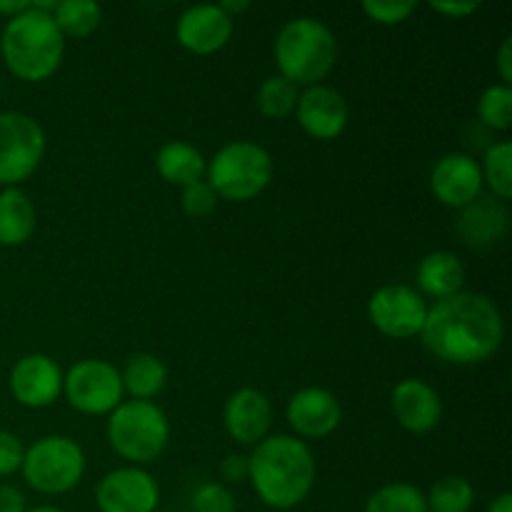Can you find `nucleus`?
Wrapping results in <instances>:
<instances>
[{"label":"nucleus","mask_w":512,"mask_h":512,"mask_svg":"<svg viewBox=\"0 0 512 512\" xmlns=\"http://www.w3.org/2000/svg\"><path fill=\"white\" fill-rule=\"evenodd\" d=\"M505 338L500 308L483 293L463 290L428 308L423 340L433 358L450 365H478L493 358Z\"/></svg>","instance_id":"obj_1"},{"label":"nucleus","mask_w":512,"mask_h":512,"mask_svg":"<svg viewBox=\"0 0 512 512\" xmlns=\"http://www.w3.org/2000/svg\"><path fill=\"white\" fill-rule=\"evenodd\" d=\"M315 455L295 435H268L248 455V480L268 508L293 510L313 493Z\"/></svg>","instance_id":"obj_2"},{"label":"nucleus","mask_w":512,"mask_h":512,"mask_svg":"<svg viewBox=\"0 0 512 512\" xmlns=\"http://www.w3.org/2000/svg\"><path fill=\"white\" fill-rule=\"evenodd\" d=\"M0 55L15 78L25 83H43L60 68L65 38L55 25L53 13L30 8L5 23L0 33Z\"/></svg>","instance_id":"obj_3"},{"label":"nucleus","mask_w":512,"mask_h":512,"mask_svg":"<svg viewBox=\"0 0 512 512\" xmlns=\"http://www.w3.org/2000/svg\"><path fill=\"white\" fill-rule=\"evenodd\" d=\"M273 58L278 63V75L298 88H310L333 73L338 40L323 20L300 15L278 30L273 40Z\"/></svg>","instance_id":"obj_4"},{"label":"nucleus","mask_w":512,"mask_h":512,"mask_svg":"<svg viewBox=\"0 0 512 512\" xmlns=\"http://www.w3.org/2000/svg\"><path fill=\"white\" fill-rule=\"evenodd\" d=\"M108 443L130 465L153 463L170 443V420L160 405L148 400H123L108 415Z\"/></svg>","instance_id":"obj_5"},{"label":"nucleus","mask_w":512,"mask_h":512,"mask_svg":"<svg viewBox=\"0 0 512 512\" xmlns=\"http://www.w3.org/2000/svg\"><path fill=\"white\" fill-rule=\"evenodd\" d=\"M205 180L218 198L248 203L273 180V155L253 140H233L208 160Z\"/></svg>","instance_id":"obj_6"},{"label":"nucleus","mask_w":512,"mask_h":512,"mask_svg":"<svg viewBox=\"0 0 512 512\" xmlns=\"http://www.w3.org/2000/svg\"><path fill=\"white\" fill-rule=\"evenodd\" d=\"M20 473L35 493H70L85 475V453L68 435H45L25 448Z\"/></svg>","instance_id":"obj_7"},{"label":"nucleus","mask_w":512,"mask_h":512,"mask_svg":"<svg viewBox=\"0 0 512 512\" xmlns=\"http://www.w3.org/2000/svg\"><path fill=\"white\" fill-rule=\"evenodd\" d=\"M45 155V130L18 110L0 113V185L18 188L38 170Z\"/></svg>","instance_id":"obj_8"},{"label":"nucleus","mask_w":512,"mask_h":512,"mask_svg":"<svg viewBox=\"0 0 512 512\" xmlns=\"http://www.w3.org/2000/svg\"><path fill=\"white\" fill-rule=\"evenodd\" d=\"M63 395L83 415H110L123 403V380L113 363L100 358L78 360L63 373Z\"/></svg>","instance_id":"obj_9"},{"label":"nucleus","mask_w":512,"mask_h":512,"mask_svg":"<svg viewBox=\"0 0 512 512\" xmlns=\"http://www.w3.org/2000/svg\"><path fill=\"white\" fill-rule=\"evenodd\" d=\"M428 300L415 288L390 283L375 290L368 300V318L378 333L393 340H408L423 333L428 318Z\"/></svg>","instance_id":"obj_10"},{"label":"nucleus","mask_w":512,"mask_h":512,"mask_svg":"<svg viewBox=\"0 0 512 512\" xmlns=\"http://www.w3.org/2000/svg\"><path fill=\"white\" fill-rule=\"evenodd\" d=\"M100 512H155L160 505V485L138 465H123L100 478L95 488Z\"/></svg>","instance_id":"obj_11"},{"label":"nucleus","mask_w":512,"mask_h":512,"mask_svg":"<svg viewBox=\"0 0 512 512\" xmlns=\"http://www.w3.org/2000/svg\"><path fill=\"white\" fill-rule=\"evenodd\" d=\"M8 385L15 403L30 410H43L63 395V370L50 355L28 353L13 365Z\"/></svg>","instance_id":"obj_12"},{"label":"nucleus","mask_w":512,"mask_h":512,"mask_svg":"<svg viewBox=\"0 0 512 512\" xmlns=\"http://www.w3.org/2000/svg\"><path fill=\"white\" fill-rule=\"evenodd\" d=\"M285 420L300 440H323L333 435L343 423L340 400L328 388H300L285 408Z\"/></svg>","instance_id":"obj_13"},{"label":"nucleus","mask_w":512,"mask_h":512,"mask_svg":"<svg viewBox=\"0 0 512 512\" xmlns=\"http://www.w3.org/2000/svg\"><path fill=\"white\" fill-rule=\"evenodd\" d=\"M295 118L313 140H335L348 128L350 105L340 90L325 83L310 85L300 90Z\"/></svg>","instance_id":"obj_14"},{"label":"nucleus","mask_w":512,"mask_h":512,"mask_svg":"<svg viewBox=\"0 0 512 512\" xmlns=\"http://www.w3.org/2000/svg\"><path fill=\"white\" fill-rule=\"evenodd\" d=\"M483 170L468 153H448L433 165L430 190L448 208H465L483 195Z\"/></svg>","instance_id":"obj_15"},{"label":"nucleus","mask_w":512,"mask_h":512,"mask_svg":"<svg viewBox=\"0 0 512 512\" xmlns=\"http://www.w3.org/2000/svg\"><path fill=\"white\" fill-rule=\"evenodd\" d=\"M233 18L220 5H193L183 10L175 23V38L195 55L223 50L233 38Z\"/></svg>","instance_id":"obj_16"},{"label":"nucleus","mask_w":512,"mask_h":512,"mask_svg":"<svg viewBox=\"0 0 512 512\" xmlns=\"http://www.w3.org/2000/svg\"><path fill=\"white\" fill-rule=\"evenodd\" d=\"M223 425L238 445L255 448L273 428V405L258 388H240L225 400Z\"/></svg>","instance_id":"obj_17"},{"label":"nucleus","mask_w":512,"mask_h":512,"mask_svg":"<svg viewBox=\"0 0 512 512\" xmlns=\"http://www.w3.org/2000/svg\"><path fill=\"white\" fill-rule=\"evenodd\" d=\"M390 410L400 428L413 435L430 433L443 420V400L438 390L420 378H405L390 393Z\"/></svg>","instance_id":"obj_18"},{"label":"nucleus","mask_w":512,"mask_h":512,"mask_svg":"<svg viewBox=\"0 0 512 512\" xmlns=\"http://www.w3.org/2000/svg\"><path fill=\"white\" fill-rule=\"evenodd\" d=\"M510 215L503 200L480 195L473 203L460 208L458 235L470 248H490L508 235Z\"/></svg>","instance_id":"obj_19"},{"label":"nucleus","mask_w":512,"mask_h":512,"mask_svg":"<svg viewBox=\"0 0 512 512\" xmlns=\"http://www.w3.org/2000/svg\"><path fill=\"white\" fill-rule=\"evenodd\" d=\"M415 280H418V293L438 303V300L463 293L465 265L450 250H433V253H428L420 260Z\"/></svg>","instance_id":"obj_20"},{"label":"nucleus","mask_w":512,"mask_h":512,"mask_svg":"<svg viewBox=\"0 0 512 512\" xmlns=\"http://www.w3.org/2000/svg\"><path fill=\"white\" fill-rule=\"evenodd\" d=\"M38 225V213L30 195L20 188L0 190V245L18 248L28 243Z\"/></svg>","instance_id":"obj_21"},{"label":"nucleus","mask_w":512,"mask_h":512,"mask_svg":"<svg viewBox=\"0 0 512 512\" xmlns=\"http://www.w3.org/2000/svg\"><path fill=\"white\" fill-rule=\"evenodd\" d=\"M155 170L165 183L185 188V185L205 180L208 160L195 145L185 143V140H170L155 155Z\"/></svg>","instance_id":"obj_22"},{"label":"nucleus","mask_w":512,"mask_h":512,"mask_svg":"<svg viewBox=\"0 0 512 512\" xmlns=\"http://www.w3.org/2000/svg\"><path fill=\"white\" fill-rule=\"evenodd\" d=\"M168 365L153 353H138L125 363L120 370V380H123V390L133 400H148L158 398L168 385Z\"/></svg>","instance_id":"obj_23"},{"label":"nucleus","mask_w":512,"mask_h":512,"mask_svg":"<svg viewBox=\"0 0 512 512\" xmlns=\"http://www.w3.org/2000/svg\"><path fill=\"white\" fill-rule=\"evenodd\" d=\"M53 20L63 38H88L103 20V8L93 0H58Z\"/></svg>","instance_id":"obj_24"},{"label":"nucleus","mask_w":512,"mask_h":512,"mask_svg":"<svg viewBox=\"0 0 512 512\" xmlns=\"http://www.w3.org/2000/svg\"><path fill=\"white\" fill-rule=\"evenodd\" d=\"M428 512H470L475 505V488L463 475H445L425 493Z\"/></svg>","instance_id":"obj_25"},{"label":"nucleus","mask_w":512,"mask_h":512,"mask_svg":"<svg viewBox=\"0 0 512 512\" xmlns=\"http://www.w3.org/2000/svg\"><path fill=\"white\" fill-rule=\"evenodd\" d=\"M483 185H488L490 195L503 203L512 198V143L500 140L485 150L483 165Z\"/></svg>","instance_id":"obj_26"},{"label":"nucleus","mask_w":512,"mask_h":512,"mask_svg":"<svg viewBox=\"0 0 512 512\" xmlns=\"http://www.w3.org/2000/svg\"><path fill=\"white\" fill-rule=\"evenodd\" d=\"M363 512H428L425 493L410 483H388L365 500Z\"/></svg>","instance_id":"obj_27"},{"label":"nucleus","mask_w":512,"mask_h":512,"mask_svg":"<svg viewBox=\"0 0 512 512\" xmlns=\"http://www.w3.org/2000/svg\"><path fill=\"white\" fill-rule=\"evenodd\" d=\"M300 88L283 75H270L258 90V110L270 120H285L295 113Z\"/></svg>","instance_id":"obj_28"},{"label":"nucleus","mask_w":512,"mask_h":512,"mask_svg":"<svg viewBox=\"0 0 512 512\" xmlns=\"http://www.w3.org/2000/svg\"><path fill=\"white\" fill-rule=\"evenodd\" d=\"M478 118L490 130H510L512 125V88L510 85L495 83L480 93L478 98Z\"/></svg>","instance_id":"obj_29"},{"label":"nucleus","mask_w":512,"mask_h":512,"mask_svg":"<svg viewBox=\"0 0 512 512\" xmlns=\"http://www.w3.org/2000/svg\"><path fill=\"white\" fill-rule=\"evenodd\" d=\"M193 512H235V498L223 483H203L190 498Z\"/></svg>","instance_id":"obj_30"},{"label":"nucleus","mask_w":512,"mask_h":512,"mask_svg":"<svg viewBox=\"0 0 512 512\" xmlns=\"http://www.w3.org/2000/svg\"><path fill=\"white\" fill-rule=\"evenodd\" d=\"M413 0H365L363 13L378 25H400L415 13Z\"/></svg>","instance_id":"obj_31"},{"label":"nucleus","mask_w":512,"mask_h":512,"mask_svg":"<svg viewBox=\"0 0 512 512\" xmlns=\"http://www.w3.org/2000/svg\"><path fill=\"white\" fill-rule=\"evenodd\" d=\"M218 200L220 198L215 195V190L210 188L208 180H198V183L193 185H185L180 203H183V210L188 218H208V215L215 213V208H218Z\"/></svg>","instance_id":"obj_32"},{"label":"nucleus","mask_w":512,"mask_h":512,"mask_svg":"<svg viewBox=\"0 0 512 512\" xmlns=\"http://www.w3.org/2000/svg\"><path fill=\"white\" fill-rule=\"evenodd\" d=\"M25 448L18 435L0 430V478H10L23 465Z\"/></svg>","instance_id":"obj_33"},{"label":"nucleus","mask_w":512,"mask_h":512,"mask_svg":"<svg viewBox=\"0 0 512 512\" xmlns=\"http://www.w3.org/2000/svg\"><path fill=\"white\" fill-rule=\"evenodd\" d=\"M430 8H433L435 13L445 15V18L458 20L478 13L480 3H475V0H435V3H430Z\"/></svg>","instance_id":"obj_34"},{"label":"nucleus","mask_w":512,"mask_h":512,"mask_svg":"<svg viewBox=\"0 0 512 512\" xmlns=\"http://www.w3.org/2000/svg\"><path fill=\"white\" fill-rule=\"evenodd\" d=\"M220 475H223L225 483H243V480H248V455H228L223 465H220Z\"/></svg>","instance_id":"obj_35"},{"label":"nucleus","mask_w":512,"mask_h":512,"mask_svg":"<svg viewBox=\"0 0 512 512\" xmlns=\"http://www.w3.org/2000/svg\"><path fill=\"white\" fill-rule=\"evenodd\" d=\"M28 505H25L23 490L15 488V485L3 483L0 485V512H25Z\"/></svg>","instance_id":"obj_36"},{"label":"nucleus","mask_w":512,"mask_h":512,"mask_svg":"<svg viewBox=\"0 0 512 512\" xmlns=\"http://www.w3.org/2000/svg\"><path fill=\"white\" fill-rule=\"evenodd\" d=\"M498 75L503 85L512 83V38H505L498 50Z\"/></svg>","instance_id":"obj_37"},{"label":"nucleus","mask_w":512,"mask_h":512,"mask_svg":"<svg viewBox=\"0 0 512 512\" xmlns=\"http://www.w3.org/2000/svg\"><path fill=\"white\" fill-rule=\"evenodd\" d=\"M30 8V0H0V15L3 18H15Z\"/></svg>","instance_id":"obj_38"},{"label":"nucleus","mask_w":512,"mask_h":512,"mask_svg":"<svg viewBox=\"0 0 512 512\" xmlns=\"http://www.w3.org/2000/svg\"><path fill=\"white\" fill-rule=\"evenodd\" d=\"M488 512H512V495L510 493H500L490 500Z\"/></svg>","instance_id":"obj_39"},{"label":"nucleus","mask_w":512,"mask_h":512,"mask_svg":"<svg viewBox=\"0 0 512 512\" xmlns=\"http://www.w3.org/2000/svg\"><path fill=\"white\" fill-rule=\"evenodd\" d=\"M218 5H220V8H223L225 13H228L233 20H235V15L245 13V10L250 8L248 0H225V3H218Z\"/></svg>","instance_id":"obj_40"},{"label":"nucleus","mask_w":512,"mask_h":512,"mask_svg":"<svg viewBox=\"0 0 512 512\" xmlns=\"http://www.w3.org/2000/svg\"><path fill=\"white\" fill-rule=\"evenodd\" d=\"M25 512H65V510L55 508V505H38V508H28Z\"/></svg>","instance_id":"obj_41"},{"label":"nucleus","mask_w":512,"mask_h":512,"mask_svg":"<svg viewBox=\"0 0 512 512\" xmlns=\"http://www.w3.org/2000/svg\"><path fill=\"white\" fill-rule=\"evenodd\" d=\"M155 512H170V510H155Z\"/></svg>","instance_id":"obj_42"}]
</instances>
